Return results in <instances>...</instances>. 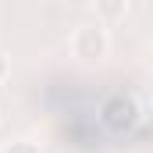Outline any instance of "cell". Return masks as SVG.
Wrapping results in <instances>:
<instances>
[{
	"mask_svg": "<svg viewBox=\"0 0 153 153\" xmlns=\"http://www.w3.org/2000/svg\"><path fill=\"white\" fill-rule=\"evenodd\" d=\"M0 153H43V146L32 143V139H14V143H7Z\"/></svg>",
	"mask_w": 153,
	"mask_h": 153,
	"instance_id": "obj_4",
	"label": "cell"
},
{
	"mask_svg": "<svg viewBox=\"0 0 153 153\" xmlns=\"http://www.w3.org/2000/svg\"><path fill=\"white\" fill-rule=\"evenodd\" d=\"M0 125H4V117H0Z\"/></svg>",
	"mask_w": 153,
	"mask_h": 153,
	"instance_id": "obj_6",
	"label": "cell"
},
{
	"mask_svg": "<svg viewBox=\"0 0 153 153\" xmlns=\"http://www.w3.org/2000/svg\"><path fill=\"white\" fill-rule=\"evenodd\" d=\"M121 14H128V4H96V7H93V18H96V22H103V18H121Z\"/></svg>",
	"mask_w": 153,
	"mask_h": 153,
	"instance_id": "obj_3",
	"label": "cell"
},
{
	"mask_svg": "<svg viewBox=\"0 0 153 153\" xmlns=\"http://www.w3.org/2000/svg\"><path fill=\"white\" fill-rule=\"evenodd\" d=\"M7 75H11V61H7V53L0 50V82H7Z\"/></svg>",
	"mask_w": 153,
	"mask_h": 153,
	"instance_id": "obj_5",
	"label": "cell"
},
{
	"mask_svg": "<svg viewBox=\"0 0 153 153\" xmlns=\"http://www.w3.org/2000/svg\"><path fill=\"white\" fill-rule=\"evenodd\" d=\"M68 46H71V57L78 64H100L111 53V29H107V22H96V18L78 22L71 29Z\"/></svg>",
	"mask_w": 153,
	"mask_h": 153,
	"instance_id": "obj_2",
	"label": "cell"
},
{
	"mask_svg": "<svg viewBox=\"0 0 153 153\" xmlns=\"http://www.w3.org/2000/svg\"><path fill=\"white\" fill-rule=\"evenodd\" d=\"M96 121L107 135H132L146 125V100L132 89H114L96 103Z\"/></svg>",
	"mask_w": 153,
	"mask_h": 153,
	"instance_id": "obj_1",
	"label": "cell"
}]
</instances>
